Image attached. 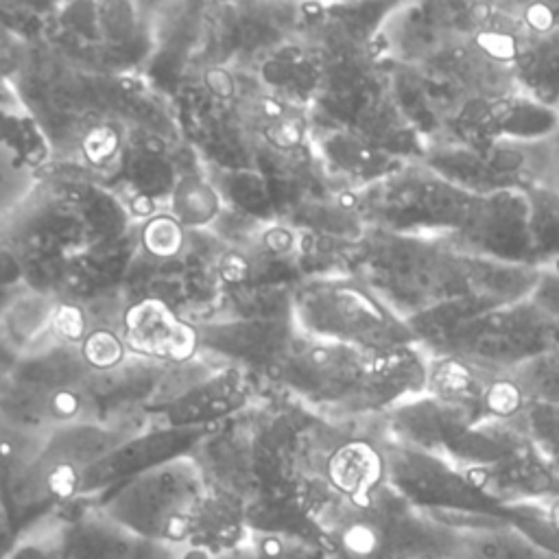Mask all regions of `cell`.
<instances>
[{
    "mask_svg": "<svg viewBox=\"0 0 559 559\" xmlns=\"http://www.w3.org/2000/svg\"><path fill=\"white\" fill-rule=\"evenodd\" d=\"M120 338L129 354L166 365H183L199 356L197 325L157 295L138 297L122 310Z\"/></svg>",
    "mask_w": 559,
    "mask_h": 559,
    "instance_id": "4fadbf2b",
    "label": "cell"
},
{
    "mask_svg": "<svg viewBox=\"0 0 559 559\" xmlns=\"http://www.w3.org/2000/svg\"><path fill=\"white\" fill-rule=\"evenodd\" d=\"M428 356H452L489 373H511L557 345V319L531 297L511 304L465 299L408 319Z\"/></svg>",
    "mask_w": 559,
    "mask_h": 559,
    "instance_id": "7a4b0ae2",
    "label": "cell"
},
{
    "mask_svg": "<svg viewBox=\"0 0 559 559\" xmlns=\"http://www.w3.org/2000/svg\"><path fill=\"white\" fill-rule=\"evenodd\" d=\"M247 400L242 371L218 367L207 378L183 391L179 397L159 406L151 415L153 426L192 428V426H218Z\"/></svg>",
    "mask_w": 559,
    "mask_h": 559,
    "instance_id": "9a60e30c",
    "label": "cell"
},
{
    "mask_svg": "<svg viewBox=\"0 0 559 559\" xmlns=\"http://www.w3.org/2000/svg\"><path fill=\"white\" fill-rule=\"evenodd\" d=\"M288 317L299 336L369 354L417 343L408 321L354 273L301 280L288 295Z\"/></svg>",
    "mask_w": 559,
    "mask_h": 559,
    "instance_id": "3957f363",
    "label": "cell"
},
{
    "mask_svg": "<svg viewBox=\"0 0 559 559\" xmlns=\"http://www.w3.org/2000/svg\"><path fill=\"white\" fill-rule=\"evenodd\" d=\"M9 367H11V358L2 352V347H0V378L9 371Z\"/></svg>",
    "mask_w": 559,
    "mask_h": 559,
    "instance_id": "83f0119b",
    "label": "cell"
},
{
    "mask_svg": "<svg viewBox=\"0 0 559 559\" xmlns=\"http://www.w3.org/2000/svg\"><path fill=\"white\" fill-rule=\"evenodd\" d=\"M199 356L216 367L277 371L297 338L288 314H242L197 323Z\"/></svg>",
    "mask_w": 559,
    "mask_h": 559,
    "instance_id": "9c48e42d",
    "label": "cell"
},
{
    "mask_svg": "<svg viewBox=\"0 0 559 559\" xmlns=\"http://www.w3.org/2000/svg\"><path fill=\"white\" fill-rule=\"evenodd\" d=\"M467 255L504 264H535L526 192L480 197L463 231L448 240Z\"/></svg>",
    "mask_w": 559,
    "mask_h": 559,
    "instance_id": "30bf717a",
    "label": "cell"
},
{
    "mask_svg": "<svg viewBox=\"0 0 559 559\" xmlns=\"http://www.w3.org/2000/svg\"><path fill=\"white\" fill-rule=\"evenodd\" d=\"M380 441L386 456V485L413 509L430 515H493L509 520V509L480 491L450 461L386 439Z\"/></svg>",
    "mask_w": 559,
    "mask_h": 559,
    "instance_id": "52a82bcc",
    "label": "cell"
},
{
    "mask_svg": "<svg viewBox=\"0 0 559 559\" xmlns=\"http://www.w3.org/2000/svg\"><path fill=\"white\" fill-rule=\"evenodd\" d=\"M526 201L535 264L542 266L559 258V194L550 188H531Z\"/></svg>",
    "mask_w": 559,
    "mask_h": 559,
    "instance_id": "d6986e66",
    "label": "cell"
},
{
    "mask_svg": "<svg viewBox=\"0 0 559 559\" xmlns=\"http://www.w3.org/2000/svg\"><path fill=\"white\" fill-rule=\"evenodd\" d=\"M526 404L559 408V345L526 360L509 373Z\"/></svg>",
    "mask_w": 559,
    "mask_h": 559,
    "instance_id": "ffe728a7",
    "label": "cell"
},
{
    "mask_svg": "<svg viewBox=\"0 0 559 559\" xmlns=\"http://www.w3.org/2000/svg\"><path fill=\"white\" fill-rule=\"evenodd\" d=\"M231 559H330L321 542L288 533L251 531L249 544Z\"/></svg>",
    "mask_w": 559,
    "mask_h": 559,
    "instance_id": "7402d4cb",
    "label": "cell"
},
{
    "mask_svg": "<svg viewBox=\"0 0 559 559\" xmlns=\"http://www.w3.org/2000/svg\"><path fill=\"white\" fill-rule=\"evenodd\" d=\"M557 345H559V319H557Z\"/></svg>",
    "mask_w": 559,
    "mask_h": 559,
    "instance_id": "f1b7e54d",
    "label": "cell"
},
{
    "mask_svg": "<svg viewBox=\"0 0 559 559\" xmlns=\"http://www.w3.org/2000/svg\"><path fill=\"white\" fill-rule=\"evenodd\" d=\"M544 188H550L559 194V127L548 138V170H546Z\"/></svg>",
    "mask_w": 559,
    "mask_h": 559,
    "instance_id": "d4e9b609",
    "label": "cell"
},
{
    "mask_svg": "<svg viewBox=\"0 0 559 559\" xmlns=\"http://www.w3.org/2000/svg\"><path fill=\"white\" fill-rule=\"evenodd\" d=\"M216 428L218 426H151L131 435L83 474L79 500H94L151 467L183 454H192L197 445Z\"/></svg>",
    "mask_w": 559,
    "mask_h": 559,
    "instance_id": "8fae6325",
    "label": "cell"
},
{
    "mask_svg": "<svg viewBox=\"0 0 559 559\" xmlns=\"http://www.w3.org/2000/svg\"><path fill=\"white\" fill-rule=\"evenodd\" d=\"M349 273L371 286L406 321L428 310L480 299L511 304L533 295L539 266L467 255L443 238L367 229Z\"/></svg>",
    "mask_w": 559,
    "mask_h": 559,
    "instance_id": "6da1fadb",
    "label": "cell"
},
{
    "mask_svg": "<svg viewBox=\"0 0 559 559\" xmlns=\"http://www.w3.org/2000/svg\"><path fill=\"white\" fill-rule=\"evenodd\" d=\"M419 162L450 183L478 197L507 190L526 192L546 183L548 138L483 144L439 142L428 146Z\"/></svg>",
    "mask_w": 559,
    "mask_h": 559,
    "instance_id": "8992f818",
    "label": "cell"
},
{
    "mask_svg": "<svg viewBox=\"0 0 559 559\" xmlns=\"http://www.w3.org/2000/svg\"><path fill=\"white\" fill-rule=\"evenodd\" d=\"M186 245V229L173 216H155L142 229V247L157 260L177 255Z\"/></svg>",
    "mask_w": 559,
    "mask_h": 559,
    "instance_id": "603a6c76",
    "label": "cell"
},
{
    "mask_svg": "<svg viewBox=\"0 0 559 559\" xmlns=\"http://www.w3.org/2000/svg\"><path fill=\"white\" fill-rule=\"evenodd\" d=\"M450 526L459 531L461 559H559L502 518L476 515Z\"/></svg>",
    "mask_w": 559,
    "mask_h": 559,
    "instance_id": "e0dca14e",
    "label": "cell"
},
{
    "mask_svg": "<svg viewBox=\"0 0 559 559\" xmlns=\"http://www.w3.org/2000/svg\"><path fill=\"white\" fill-rule=\"evenodd\" d=\"M26 535L48 544L63 559H175V548L138 537L90 500H74L48 513Z\"/></svg>",
    "mask_w": 559,
    "mask_h": 559,
    "instance_id": "ba28073f",
    "label": "cell"
},
{
    "mask_svg": "<svg viewBox=\"0 0 559 559\" xmlns=\"http://www.w3.org/2000/svg\"><path fill=\"white\" fill-rule=\"evenodd\" d=\"M207 491L210 483L199 461L194 454H183L90 502L138 537L177 550L190 544Z\"/></svg>",
    "mask_w": 559,
    "mask_h": 559,
    "instance_id": "277c9868",
    "label": "cell"
},
{
    "mask_svg": "<svg viewBox=\"0 0 559 559\" xmlns=\"http://www.w3.org/2000/svg\"><path fill=\"white\" fill-rule=\"evenodd\" d=\"M22 535L11 526L7 513H4V507L0 502V559H7L13 555L15 546L20 544Z\"/></svg>",
    "mask_w": 559,
    "mask_h": 559,
    "instance_id": "484cf974",
    "label": "cell"
},
{
    "mask_svg": "<svg viewBox=\"0 0 559 559\" xmlns=\"http://www.w3.org/2000/svg\"><path fill=\"white\" fill-rule=\"evenodd\" d=\"M59 299L37 288H22L0 306V347L11 365L55 332Z\"/></svg>",
    "mask_w": 559,
    "mask_h": 559,
    "instance_id": "2e32d148",
    "label": "cell"
},
{
    "mask_svg": "<svg viewBox=\"0 0 559 559\" xmlns=\"http://www.w3.org/2000/svg\"><path fill=\"white\" fill-rule=\"evenodd\" d=\"M7 559H15V557H13V555H11V557H7Z\"/></svg>",
    "mask_w": 559,
    "mask_h": 559,
    "instance_id": "f546056e",
    "label": "cell"
},
{
    "mask_svg": "<svg viewBox=\"0 0 559 559\" xmlns=\"http://www.w3.org/2000/svg\"><path fill=\"white\" fill-rule=\"evenodd\" d=\"M170 216L183 229H205L214 227V223L223 214L221 194L210 179L199 173L179 175L168 194Z\"/></svg>",
    "mask_w": 559,
    "mask_h": 559,
    "instance_id": "ac0fdd59",
    "label": "cell"
},
{
    "mask_svg": "<svg viewBox=\"0 0 559 559\" xmlns=\"http://www.w3.org/2000/svg\"><path fill=\"white\" fill-rule=\"evenodd\" d=\"M518 48L513 74L518 90L559 111V2L515 4Z\"/></svg>",
    "mask_w": 559,
    "mask_h": 559,
    "instance_id": "7c38bea8",
    "label": "cell"
},
{
    "mask_svg": "<svg viewBox=\"0 0 559 559\" xmlns=\"http://www.w3.org/2000/svg\"><path fill=\"white\" fill-rule=\"evenodd\" d=\"M92 371L83 356L81 341H70L52 332L35 349L17 358L4 378L31 393L59 395L79 389Z\"/></svg>",
    "mask_w": 559,
    "mask_h": 559,
    "instance_id": "5bb4252c",
    "label": "cell"
},
{
    "mask_svg": "<svg viewBox=\"0 0 559 559\" xmlns=\"http://www.w3.org/2000/svg\"><path fill=\"white\" fill-rule=\"evenodd\" d=\"M37 188L31 164L0 138V223L17 214Z\"/></svg>",
    "mask_w": 559,
    "mask_h": 559,
    "instance_id": "44dd1931",
    "label": "cell"
},
{
    "mask_svg": "<svg viewBox=\"0 0 559 559\" xmlns=\"http://www.w3.org/2000/svg\"><path fill=\"white\" fill-rule=\"evenodd\" d=\"M13 557L15 559H63L61 555H57L48 544L31 537V535H24L20 539V544L15 546L13 550Z\"/></svg>",
    "mask_w": 559,
    "mask_h": 559,
    "instance_id": "cb8c5ba5",
    "label": "cell"
},
{
    "mask_svg": "<svg viewBox=\"0 0 559 559\" xmlns=\"http://www.w3.org/2000/svg\"><path fill=\"white\" fill-rule=\"evenodd\" d=\"M175 559H231V557H214L201 548H192V546H183L175 550Z\"/></svg>",
    "mask_w": 559,
    "mask_h": 559,
    "instance_id": "4316f807",
    "label": "cell"
},
{
    "mask_svg": "<svg viewBox=\"0 0 559 559\" xmlns=\"http://www.w3.org/2000/svg\"><path fill=\"white\" fill-rule=\"evenodd\" d=\"M478 199V194L450 183L419 159L404 162L382 181L358 192L369 229L443 240L463 231Z\"/></svg>",
    "mask_w": 559,
    "mask_h": 559,
    "instance_id": "5b68a950",
    "label": "cell"
}]
</instances>
